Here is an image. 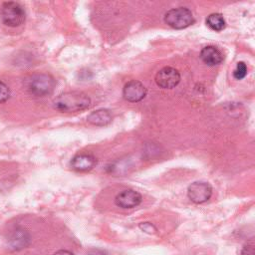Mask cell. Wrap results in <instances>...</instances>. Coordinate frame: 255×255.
<instances>
[{
  "mask_svg": "<svg viewBox=\"0 0 255 255\" xmlns=\"http://www.w3.org/2000/svg\"><path fill=\"white\" fill-rule=\"evenodd\" d=\"M91 105L90 98L82 92H66L60 94L54 101L53 107L63 113H74L88 109Z\"/></svg>",
  "mask_w": 255,
  "mask_h": 255,
  "instance_id": "6da1fadb",
  "label": "cell"
},
{
  "mask_svg": "<svg viewBox=\"0 0 255 255\" xmlns=\"http://www.w3.org/2000/svg\"><path fill=\"white\" fill-rule=\"evenodd\" d=\"M55 85V80L51 75L41 73L33 74L24 81L26 90L35 97H45L52 94Z\"/></svg>",
  "mask_w": 255,
  "mask_h": 255,
  "instance_id": "7a4b0ae2",
  "label": "cell"
},
{
  "mask_svg": "<svg viewBox=\"0 0 255 255\" xmlns=\"http://www.w3.org/2000/svg\"><path fill=\"white\" fill-rule=\"evenodd\" d=\"M0 14L3 23L9 27L20 26L26 18L23 7L19 3L13 1L4 2L1 6Z\"/></svg>",
  "mask_w": 255,
  "mask_h": 255,
  "instance_id": "3957f363",
  "label": "cell"
},
{
  "mask_svg": "<svg viewBox=\"0 0 255 255\" xmlns=\"http://www.w3.org/2000/svg\"><path fill=\"white\" fill-rule=\"evenodd\" d=\"M164 22L173 29H184L194 22V18L188 8L177 7L165 13Z\"/></svg>",
  "mask_w": 255,
  "mask_h": 255,
  "instance_id": "277c9868",
  "label": "cell"
},
{
  "mask_svg": "<svg viewBox=\"0 0 255 255\" xmlns=\"http://www.w3.org/2000/svg\"><path fill=\"white\" fill-rule=\"evenodd\" d=\"M212 195V187L204 181H194L187 188L188 198L197 204L207 201Z\"/></svg>",
  "mask_w": 255,
  "mask_h": 255,
  "instance_id": "5b68a950",
  "label": "cell"
},
{
  "mask_svg": "<svg viewBox=\"0 0 255 255\" xmlns=\"http://www.w3.org/2000/svg\"><path fill=\"white\" fill-rule=\"evenodd\" d=\"M180 82L179 72L172 67H164L155 75V83L162 89H172Z\"/></svg>",
  "mask_w": 255,
  "mask_h": 255,
  "instance_id": "8992f818",
  "label": "cell"
},
{
  "mask_svg": "<svg viewBox=\"0 0 255 255\" xmlns=\"http://www.w3.org/2000/svg\"><path fill=\"white\" fill-rule=\"evenodd\" d=\"M146 95V89L142 83L136 80L128 81L124 89H123V96L124 98L130 103H136L141 101Z\"/></svg>",
  "mask_w": 255,
  "mask_h": 255,
  "instance_id": "52a82bcc",
  "label": "cell"
},
{
  "mask_svg": "<svg viewBox=\"0 0 255 255\" xmlns=\"http://www.w3.org/2000/svg\"><path fill=\"white\" fill-rule=\"evenodd\" d=\"M115 202L122 208H133L141 202V195L133 189H126L116 196Z\"/></svg>",
  "mask_w": 255,
  "mask_h": 255,
  "instance_id": "ba28073f",
  "label": "cell"
},
{
  "mask_svg": "<svg viewBox=\"0 0 255 255\" xmlns=\"http://www.w3.org/2000/svg\"><path fill=\"white\" fill-rule=\"evenodd\" d=\"M29 243H30V235L24 229L14 230L8 239V244L10 248L14 250H21L27 247Z\"/></svg>",
  "mask_w": 255,
  "mask_h": 255,
  "instance_id": "9c48e42d",
  "label": "cell"
},
{
  "mask_svg": "<svg viewBox=\"0 0 255 255\" xmlns=\"http://www.w3.org/2000/svg\"><path fill=\"white\" fill-rule=\"evenodd\" d=\"M200 58L207 66H216L223 61V54L214 46H206L201 50Z\"/></svg>",
  "mask_w": 255,
  "mask_h": 255,
  "instance_id": "30bf717a",
  "label": "cell"
},
{
  "mask_svg": "<svg viewBox=\"0 0 255 255\" xmlns=\"http://www.w3.org/2000/svg\"><path fill=\"white\" fill-rule=\"evenodd\" d=\"M96 162L97 160L93 155L81 153L73 157V159L71 160V166L77 171H87L92 169L95 166Z\"/></svg>",
  "mask_w": 255,
  "mask_h": 255,
  "instance_id": "8fae6325",
  "label": "cell"
},
{
  "mask_svg": "<svg viewBox=\"0 0 255 255\" xmlns=\"http://www.w3.org/2000/svg\"><path fill=\"white\" fill-rule=\"evenodd\" d=\"M88 122L94 126L104 127L112 122V114L107 109H100L92 112L88 118Z\"/></svg>",
  "mask_w": 255,
  "mask_h": 255,
  "instance_id": "7c38bea8",
  "label": "cell"
},
{
  "mask_svg": "<svg viewBox=\"0 0 255 255\" xmlns=\"http://www.w3.org/2000/svg\"><path fill=\"white\" fill-rule=\"evenodd\" d=\"M207 26L213 31H221L225 28V20L220 13H212L206 19Z\"/></svg>",
  "mask_w": 255,
  "mask_h": 255,
  "instance_id": "4fadbf2b",
  "label": "cell"
},
{
  "mask_svg": "<svg viewBox=\"0 0 255 255\" xmlns=\"http://www.w3.org/2000/svg\"><path fill=\"white\" fill-rule=\"evenodd\" d=\"M247 75V66L244 62H238L233 71V77L236 80H241Z\"/></svg>",
  "mask_w": 255,
  "mask_h": 255,
  "instance_id": "5bb4252c",
  "label": "cell"
},
{
  "mask_svg": "<svg viewBox=\"0 0 255 255\" xmlns=\"http://www.w3.org/2000/svg\"><path fill=\"white\" fill-rule=\"evenodd\" d=\"M10 97V90L6 84L0 81V103L6 102Z\"/></svg>",
  "mask_w": 255,
  "mask_h": 255,
  "instance_id": "9a60e30c",
  "label": "cell"
},
{
  "mask_svg": "<svg viewBox=\"0 0 255 255\" xmlns=\"http://www.w3.org/2000/svg\"><path fill=\"white\" fill-rule=\"evenodd\" d=\"M139 228L142 231H144L145 233H148V234H153L156 231V228L154 227V225H152L149 222H142V223H140L139 224Z\"/></svg>",
  "mask_w": 255,
  "mask_h": 255,
  "instance_id": "2e32d148",
  "label": "cell"
},
{
  "mask_svg": "<svg viewBox=\"0 0 255 255\" xmlns=\"http://www.w3.org/2000/svg\"><path fill=\"white\" fill-rule=\"evenodd\" d=\"M242 255H254V247L253 245H245L242 250Z\"/></svg>",
  "mask_w": 255,
  "mask_h": 255,
  "instance_id": "e0dca14e",
  "label": "cell"
},
{
  "mask_svg": "<svg viewBox=\"0 0 255 255\" xmlns=\"http://www.w3.org/2000/svg\"><path fill=\"white\" fill-rule=\"evenodd\" d=\"M53 255H75V254L68 250H59V251L55 252Z\"/></svg>",
  "mask_w": 255,
  "mask_h": 255,
  "instance_id": "ac0fdd59",
  "label": "cell"
}]
</instances>
